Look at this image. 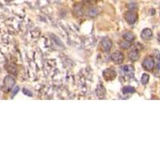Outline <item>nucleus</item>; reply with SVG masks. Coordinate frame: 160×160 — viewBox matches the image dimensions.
<instances>
[{
  "instance_id": "obj_12",
  "label": "nucleus",
  "mask_w": 160,
  "mask_h": 160,
  "mask_svg": "<svg viewBox=\"0 0 160 160\" xmlns=\"http://www.w3.org/2000/svg\"><path fill=\"white\" fill-rule=\"evenodd\" d=\"M135 92V87H130V86H127L125 87H123V94H134Z\"/></svg>"
},
{
  "instance_id": "obj_16",
  "label": "nucleus",
  "mask_w": 160,
  "mask_h": 160,
  "mask_svg": "<svg viewBox=\"0 0 160 160\" xmlns=\"http://www.w3.org/2000/svg\"><path fill=\"white\" fill-rule=\"evenodd\" d=\"M19 90V87H15V89L13 88V93H12V96H14V95H15L16 94H17V92Z\"/></svg>"
},
{
  "instance_id": "obj_14",
  "label": "nucleus",
  "mask_w": 160,
  "mask_h": 160,
  "mask_svg": "<svg viewBox=\"0 0 160 160\" xmlns=\"http://www.w3.org/2000/svg\"><path fill=\"white\" fill-rule=\"evenodd\" d=\"M149 79H150V76L147 74H143L142 78H141V83L143 85H146L147 84L148 82H149Z\"/></svg>"
},
{
  "instance_id": "obj_4",
  "label": "nucleus",
  "mask_w": 160,
  "mask_h": 160,
  "mask_svg": "<svg viewBox=\"0 0 160 160\" xmlns=\"http://www.w3.org/2000/svg\"><path fill=\"white\" fill-rule=\"evenodd\" d=\"M3 83H4V87H6L7 90L9 91V90H12L13 88H14V87H15V80L12 76L7 75V76H6L5 79H4Z\"/></svg>"
},
{
  "instance_id": "obj_8",
  "label": "nucleus",
  "mask_w": 160,
  "mask_h": 160,
  "mask_svg": "<svg viewBox=\"0 0 160 160\" xmlns=\"http://www.w3.org/2000/svg\"><path fill=\"white\" fill-rule=\"evenodd\" d=\"M153 37L152 30L150 28H145L144 30L141 32V38L143 40H150Z\"/></svg>"
},
{
  "instance_id": "obj_17",
  "label": "nucleus",
  "mask_w": 160,
  "mask_h": 160,
  "mask_svg": "<svg viewBox=\"0 0 160 160\" xmlns=\"http://www.w3.org/2000/svg\"><path fill=\"white\" fill-rule=\"evenodd\" d=\"M157 67H158V69H159V70H160V61H159V63H158Z\"/></svg>"
},
{
  "instance_id": "obj_15",
  "label": "nucleus",
  "mask_w": 160,
  "mask_h": 160,
  "mask_svg": "<svg viewBox=\"0 0 160 160\" xmlns=\"http://www.w3.org/2000/svg\"><path fill=\"white\" fill-rule=\"evenodd\" d=\"M98 14V9L96 7H92L89 9L88 11V15L90 17H95Z\"/></svg>"
},
{
  "instance_id": "obj_13",
  "label": "nucleus",
  "mask_w": 160,
  "mask_h": 160,
  "mask_svg": "<svg viewBox=\"0 0 160 160\" xmlns=\"http://www.w3.org/2000/svg\"><path fill=\"white\" fill-rule=\"evenodd\" d=\"M131 42H129V41H127V40H124V41H122L121 43H120V47L123 48V49H129L130 47V46H131Z\"/></svg>"
},
{
  "instance_id": "obj_2",
  "label": "nucleus",
  "mask_w": 160,
  "mask_h": 160,
  "mask_svg": "<svg viewBox=\"0 0 160 160\" xmlns=\"http://www.w3.org/2000/svg\"><path fill=\"white\" fill-rule=\"evenodd\" d=\"M143 67L147 71H151L155 67V60H154V59L150 56L145 58L143 62Z\"/></svg>"
},
{
  "instance_id": "obj_19",
  "label": "nucleus",
  "mask_w": 160,
  "mask_h": 160,
  "mask_svg": "<svg viewBox=\"0 0 160 160\" xmlns=\"http://www.w3.org/2000/svg\"><path fill=\"white\" fill-rule=\"evenodd\" d=\"M84 2H91V1H93V0H83Z\"/></svg>"
},
{
  "instance_id": "obj_11",
  "label": "nucleus",
  "mask_w": 160,
  "mask_h": 160,
  "mask_svg": "<svg viewBox=\"0 0 160 160\" xmlns=\"http://www.w3.org/2000/svg\"><path fill=\"white\" fill-rule=\"evenodd\" d=\"M123 39L127 41H129V42H133L135 41V34L131 31H127L123 34Z\"/></svg>"
},
{
  "instance_id": "obj_7",
  "label": "nucleus",
  "mask_w": 160,
  "mask_h": 160,
  "mask_svg": "<svg viewBox=\"0 0 160 160\" xmlns=\"http://www.w3.org/2000/svg\"><path fill=\"white\" fill-rule=\"evenodd\" d=\"M73 14L76 16V17H81L83 16L84 10H83V7L82 4L80 3H76L74 7H73Z\"/></svg>"
},
{
  "instance_id": "obj_1",
  "label": "nucleus",
  "mask_w": 160,
  "mask_h": 160,
  "mask_svg": "<svg viewBox=\"0 0 160 160\" xmlns=\"http://www.w3.org/2000/svg\"><path fill=\"white\" fill-rule=\"evenodd\" d=\"M111 60L113 62L117 64V65H120L123 63L124 61V55L123 52H121L119 50H116L111 55Z\"/></svg>"
},
{
  "instance_id": "obj_18",
  "label": "nucleus",
  "mask_w": 160,
  "mask_h": 160,
  "mask_svg": "<svg viewBox=\"0 0 160 160\" xmlns=\"http://www.w3.org/2000/svg\"><path fill=\"white\" fill-rule=\"evenodd\" d=\"M6 2H7V3H10V2H12L14 0H5Z\"/></svg>"
},
{
  "instance_id": "obj_5",
  "label": "nucleus",
  "mask_w": 160,
  "mask_h": 160,
  "mask_svg": "<svg viewBox=\"0 0 160 160\" xmlns=\"http://www.w3.org/2000/svg\"><path fill=\"white\" fill-rule=\"evenodd\" d=\"M103 76L106 81H111V80H114L115 78H116L117 74H116L115 70L110 69V68H108V69H106V70L103 71Z\"/></svg>"
},
{
  "instance_id": "obj_9",
  "label": "nucleus",
  "mask_w": 160,
  "mask_h": 160,
  "mask_svg": "<svg viewBox=\"0 0 160 160\" xmlns=\"http://www.w3.org/2000/svg\"><path fill=\"white\" fill-rule=\"evenodd\" d=\"M128 57H129L130 61H132V62L138 61V60L139 59V57H140L139 50H130V52H129V54H128Z\"/></svg>"
},
{
  "instance_id": "obj_3",
  "label": "nucleus",
  "mask_w": 160,
  "mask_h": 160,
  "mask_svg": "<svg viewBox=\"0 0 160 160\" xmlns=\"http://www.w3.org/2000/svg\"><path fill=\"white\" fill-rule=\"evenodd\" d=\"M124 18L129 24H134L137 21L138 15L132 10H129V11H127L125 13Z\"/></svg>"
},
{
  "instance_id": "obj_10",
  "label": "nucleus",
  "mask_w": 160,
  "mask_h": 160,
  "mask_svg": "<svg viewBox=\"0 0 160 160\" xmlns=\"http://www.w3.org/2000/svg\"><path fill=\"white\" fill-rule=\"evenodd\" d=\"M123 71L125 73V75H129V76H133L135 73V69L132 66L126 65L123 67Z\"/></svg>"
},
{
  "instance_id": "obj_6",
  "label": "nucleus",
  "mask_w": 160,
  "mask_h": 160,
  "mask_svg": "<svg viewBox=\"0 0 160 160\" xmlns=\"http://www.w3.org/2000/svg\"><path fill=\"white\" fill-rule=\"evenodd\" d=\"M112 47V41L107 38L103 39L101 42V48L104 52H108Z\"/></svg>"
},
{
  "instance_id": "obj_20",
  "label": "nucleus",
  "mask_w": 160,
  "mask_h": 160,
  "mask_svg": "<svg viewBox=\"0 0 160 160\" xmlns=\"http://www.w3.org/2000/svg\"><path fill=\"white\" fill-rule=\"evenodd\" d=\"M159 43H160V33L159 34Z\"/></svg>"
}]
</instances>
